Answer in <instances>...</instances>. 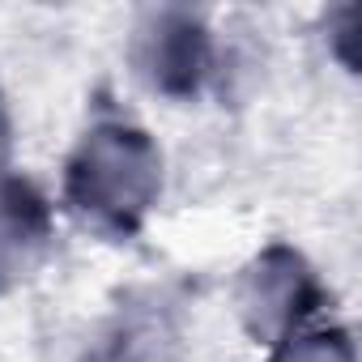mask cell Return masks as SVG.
<instances>
[{
    "instance_id": "obj_1",
    "label": "cell",
    "mask_w": 362,
    "mask_h": 362,
    "mask_svg": "<svg viewBox=\"0 0 362 362\" xmlns=\"http://www.w3.org/2000/svg\"><path fill=\"white\" fill-rule=\"evenodd\" d=\"M158 184V158L136 132H98L73 166V197L94 214H136Z\"/></svg>"
},
{
    "instance_id": "obj_2",
    "label": "cell",
    "mask_w": 362,
    "mask_h": 362,
    "mask_svg": "<svg viewBox=\"0 0 362 362\" xmlns=\"http://www.w3.org/2000/svg\"><path fill=\"white\" fill-rule=\"evenodd\" d=\"M298 273H294V264H286V269H260L256 277H252V298H247V311L264 324V328H273V324H281L286 315H290V307L298 303Z\"/></svg>"
},
{
    "instance_id": "obj_3",
    "label": "cell",
    "mask_w": 362,
    "mask_h": 362,
    "mask_svg": "<svg viewBox=\"0 0 362 362\" xmlns=\"http://www.w3.org/2000/svg\"><path fill=\"white\" fill-rule=\"evenodd\" d=\"M0 145H5V136H0Z\"/></svg>"
}]
</instances>
